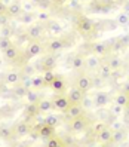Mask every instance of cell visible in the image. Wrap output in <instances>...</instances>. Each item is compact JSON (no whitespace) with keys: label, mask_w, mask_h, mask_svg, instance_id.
<instances>
[{"label":"cell","mask_w":129,"mask_h":147,"mask_svg":"<svg viewBox=\"0 0 129 147\" xmlns=\"http://www.w3.org/2000/svg\"><path fill=\"white\" fill-rule=\"evenodd\" d=\"M126 117H129V104L126 106Z\"/></svg>","instance_id":"obj_47"},{"label":"cell","mask_w":129,"mask_h":147,"mask_svg":"<svg viewBox=\"0 0 129 147\" xmlns=\"http://www.w3.org/2000/svg\"><path fill=\"white\" fill-rule=\"evenodd\" d=\"M85 95L86 94H83L79 88H76V86H74V88H71L70 91H68L67 97H68V100H70V104H82Z\"/></svg>","instance_id":"obj_8"},{"label":"cell","mask_w":129,"mask_h":147,"mask_svg":"<svg viewBox=\"0 0 129 147\" xmlns=\"http://www.w3.org/2000/svg\"><path fill=\"white\" fill-rule=\"evenodd\" d=\"M65 48V42H64V39H59V37H56V39H52L49 43H48V49L50 51V52H59V51H62Z\"/></svg>","instance_id":"obj_13"},{"label":"cell","mask_w":129,"mask_h":147,"mask_svg":"<svg viewBox=\"0 0 129 147\" xmlns=\"http://www.w3.org/2000/svg\"><path fill=\"white\" fill-rule=\"evenodd\" d=\"M34 18H37V13H31V12L24 13V15H22V24H28V25H31V22L34 21Z\"/></svg>","instance_id":"obj_37"},{"label":"cell","mask_w":129,"mask_h":147,"mask_svg":"<svg viewBox=\"0 0 129 147\" xmlns=\"http://www.w3.org/2000/svg\"><path fill=\"white\" fill-rule=\"evenodd\" d=\"M46 125H49V126H54V128H56L58 125H59V117L56 116V115H48L46 117H45V120H43Z\"/></svg>","instance_id":"obj_29"},{"label":"cell","mask_w":129,"mask_h":147,"mask_svg":"<svg viewBox=\"0 0 129 147\" xmlns=\"http://www.w3.org/2000/svg\"><path fill=\"white\" fill-rule=\"evenodd\" d=\"M12 135H13V128L7 126V125L0 126V138H2V140H11Z\"/></svg>","instance_id":"obj_25"},{"label":"cell","mask_w":129,"mask_h":147,"mask_svg":"<svg viewBox=\"0 0 129 147\" xmlns=\"http://www.w3.org/2000/svg\"><path fill=\"white\" fill-rule=\"evenodd\" d=\"M116 22L120 24V25L129 24V12H122V13H119L117 18H116Z\"/></svg>","instance_id":"obj_36"},{"label":"cell","mask_w":129,"mask_h":147,"mask_svg":"<svg viewBox=\"0 0 129 147\" xmlns=\"http://www.w3.org/2000/svg\"><path fill=\"white\" fill-rule=\"evenodd\" d=\"M31 132V126L27 122H18L13 126V137L16 138H22V137H27Z\"/></svg>","instance_id":"obj_6"},{"label":"cell","mask_w":129,"mask_h":147,"mask_svg":"<svg viewBox=\"0 0 129 147\" xmlns=\"http://www.w3.org/2000/svg\"><path fill=\"white\" fill-rule=\"evenodd\" d=\"M55 77H56V74H55L54 70H45L43 71V80H45V85H48V86L55 80Z\"/></svg>","instance_id":"obj_31"},{"label":"cell","mask_w":129,"mask_h":147,"mask_svg":"<svg viewBox=\"0 0 129 147\" xmlns=\"http://www.w3.org/2000/svg\"><path fill=\"white\" fill-rule=\"evenodd\" d=\"M27 88H25V86L24 85H21V86H15V88H13V95H15V97L16 98H25V95H27Z\"/></svg>","instance_id":"obj_35"},{"label":"cell","mask_w":129,"mask_h":147,"mask_svg":"<svg viewBox=\"0 0 129 147\" xmlns=\"http://www.w3.org/2000/svg\"><path fill=\"white\" fill-rule=\"evenodd\" d=\"M25 36H27L28 39H31V40H39V39L43 36L42 25H39V24H31V25H28Z\"/></svg>","instance_id":"obj_9"},{"label":"cell","mask_w":129,"mask_h":147,"mask_svg":"<svg viewBox=\"0 0 129 147\" xmlns=\"http://www.w3.org/2000/svg\"><path fill=\"white\" fill-rule=\"evenodd\" d=\"M54 102V109H56L58 111H62V113H65V111L68 110V107H70V100H68L67 95H62V94H56V97L52 100Z\"/></svg>","instance_id":"obj_1"},{"label":"cell","mask_w":129,"mask_h":147,"mask_svg":"<svg viewBox=\"0 0 129 147\" xmlns=\"http://www.w3.org/2000/svg\"><path fill=\"white\" fill-rule=\"evenodd\" d=\"M49 86H50V89L55 91L56 94H62V92L65 91V86H67V85H65V82H64L62 77L56 76V77H55V80H54L52 83H50Z\"/></svg>","instance_id":"obj_16"},{"label":"cell","mask_w":129,"mask_h":147,"mask_svg":"<svg viewBox=\"0 0 129 147\" xmlns=\"http://www.w3.org/2000/svg\"><path fill=\"white\" fill-rule=\"evenodd\" d=\"M88 125H89V120L86 119L85 116H80V117L73 119L70 122V129L73 132H82V131H85V129L88 128Z\"/></svg>","instance_id":"obj_4"},{"label":"cell","mask_w":129,"mask_h":147,"mask_svg":"<svg viewBox=\"0 0 129 147\" xmlns=\"http://www.w3.org/2000/svg\"><path fill=\"white\" fill-rule=\"evenodd\" d=\"M71 67H73V70H76V71L83 70V68L86 67V58H85L83 55H76V57H73V59H71Z\"/></svg>","instance_id":"obj_18"},{"label":"cell","mask_w":129,"mask_h":147,"mask_svg":"<svg viewBox=\"0 0 129 147\" xmlns=\"http://www.w3.org/2000/svg\"><path fill=\"white\" fill-rule=\"evenodd\" d=\"M125 131L123 129H116V131H113V140H111V143H122L125 140Z\"/></svg>","instance_id":"obj_34"},{"label":"cell","mask_w":129,"mask_h":147,"mask_svg":"<svg viewBox=\"0 0 129 147\" xmlns=\"http://www.w3.org/2000/svg\"><path fill=\"white\" fill-rule=\"evenodd\" d=\"M126 147H129V143H128V146H126Z\"/></svg>","instance_id":"obj_52"},{"label":"cell","mask_w":129,"mask_h":147,"mask_svg":"<svg viewBox=\"0 0 129 147\" xmlns=\"http://www.w3.org/2000/svg\"><path fill=\"white\" fill-rule=\"evenodd\" d=\"M42 65H43V70H54L56 65V58L54 55H49L42 61Z\"/></svg>","instance_id":"obj_23"},{"label":"cell","mask_w":129,"mask_h":147,"mask_svg":"<svg viewBox=\"0 0 129 147\" xmlns=\"http://www.w3.org/2000/svg\"><path fill=\"white\" fill-rule=\"evenodd\" d=\"M45 85V80H43V76H34L31 77V89H40Z\"/></svg>","instance_id":"obj_28"},{"label":"cell","mask_w":129,"mask_h":147,"mask_svg":"<svg viewBox=\"0 0 129 147\" xmlns=\"http://www.w3.org/2000/svg\"><path fill=\"white\" fill-rule=\"evenodd\" d=\"M37 106H39L40 113H48V111L54 110V102H52V100H49V98H40V101L37 102Z\"/></svg>","instance_id":"obj_17"},{"label":"cell","mask_w":129,"mask_h":147,"mask_svg":"<svg viewBox=\"0 0 129 147\" xmlns=\"http://www.w3.org/2000/svg\"><path fill=\"white\" fill-rule=\"evenodd\" d=\"M77 30H79L82 34H89L93 31V21L88 16H82L79 18V22H77Z\"/></svg>","instance_id":"obj_5"},{"label":"cell","mask_w":129,"mask_h":147,"mask_svg":"<svg viewBox=\"0 0 129 147\" xmlns=\"http://www.w3.org/2000/svg\"><path fill=\"white\" fill-rule=\"evenodd\" d=\"M33 2H34V3H42L43 0H33Z\"/></svg>","instance_id":"obj_48"},{"label":"cell","mask_w":129,"mask_h":147,"mask_svg":"<svg viewBox=\"0 0 129 147\" xmlns=\"http://www.w3.org/2000/svg\"><path fill=\"white\" fill-rule=\"evenodd\" d=\"M18 55H19V49L16 48L15 45H12V46L5 52V58L9 59V61H13V59H16V58H18Z\"/></svg>","instance_id":"obj_27"},{"label":"cell","mask_w":129,"mask_h":147,"mask_svg":"<svg viewBox=\"0 0 129 147\" xmlns=\"http://www.w3.org/2000/svg\"><path fill=\"white\" fill-rule=\"evenodd\" d=\"M70 2H71V0H70Z\"/></svg>","instance_id":"obj_54"},{"label":"cell","mask_w":129,"mask_h":147,"mask_svg":"<svg viewBox=\"0 0 129 147\" xmlns=\"http://www.w3.org/2000/svg\"><path fill=\"white\" fill-rule=\"evenodd\" d=\"M120 76H122V71H120V68H119V70H113V71H111V77H110V79H119Z\"/></svg>","instance_id":"obj_45"},{"label":"cell","mask_w":129,"mask_h":147,"mask_svg":"<svg viewBox=\"0 0 129 147\" xmlns=\"http://www.w3.org/2000/svg\"><path fill=\"white\" fill-rule=\"evenodd\" d=\"M104 83V79H102V77L99 76V74H97L95 77H93V80H92V85L93 86H97V88H99V86Z\"/></svg>","instance_id":"obj_41"},{"label":"cell","mask_w":129,"mask_h":147,"mask_svg":"<svg viewBox=\"0 0 129 147\" xmlns=\"http://www.w3.org/2000/svg\"><path fill=\"white\" fill-rule=\"evenodd\" d=\"M111 71H113V70H111V68H110V65L105 63V64H101L99 65V68H98V74L102 77V79H110V77H111Z\"/></svg>","instance_id":"obj_26"},{"label":"cell","mask_w":129,"mask_h":147,"mask_svg":"<svg viewBox=\"0 0 129 147\" xmlns=\"http://www.w3.org/2000/svg\"><path fill=\"white\" fill-rule=\"evenodd\" d=\"M99 147H105V146H99Z\"/></svg>","instance_id":"obj_51"},{"label":"cell","mask_w":129,"mask_h":147,"mask_svg":"<svg viewBox=\"0 0 129 147\" xmlns=\"http://www.w3.org/2000/svg\"><path fill=\"white\" fill-rule=\"evenodd\" d=\"M82 106H83V109H85V110L88 109V107H91V106H92V101H91L88 97H86V95H85V98H83V101H82Z\"/></svg>","instance_id":"obj_42"},{"label":"cell","mask_w":129,"mask_h":147,"mask_svg":"<svg viewBox=\"0 0 129 147\" xmlns=\"http://www.w3.org/2000/svg\"><path fill=\"white\" fill-rule=\"evenodd\" d=\"M110 102V95L107 92H97L95 97H93V104H95L97 107H105L107 104Z\"/></svg>","instance_id":"obj_11"},{"label":"cell","mask_w":129,"mask_h":147,"mask_svg":"<svg viewBox=\"0 0 129 147\" xmlns=\"http://www.w3.org/2000/svg\"><path fill=\"white\" fill-rule=\"evenodd\" d=\"M128 74H129V70H128Z\"/></svg>","instance_id":"obj_53"},{"label":"cell","mask_w":129,"mask_h":147,"mask_svg":"<svg viewBox=\"0 0 129 147\" xmlns=\"http://www.w3.org/2000/svg\"><path fill=\"white\" fill-rule=\"evenodd\" d=\"M59 147H65V144H62V146H59Z\"/></svg>","instance_id":"obj_50"},{"label":"cell","mask_w":129,"mask_h":147,"mask_svg":"<svg viewBox=\"0 0 129 147\" xmlns=\"http://www.w3.org/2000/svg\"><path fill=\"white\" fill-rule=\"evenodd\" d=\"M39 135H40V138L49 140V138L55 137V128H54V126H49V125H46V123H43V125L39 128Z\"/></svg>","instance_id":"obj_15"},{"label":"cell","mask_w":129,"mask_h":147,"mask_svg":"<svg viewBox=\"0 0 129 147\" xmlns=\"http://www.w3.org/2000/svg\"><path fill=\"white\" fill-rule=\"evenodd\" d=\"M19 79H21V73L12 70V71H9V73H6V76H5V83H7V85H16V83L19 82Z\"/></svg>","instance_id":"obj_20"},{"label":"cell","mask_w":129,"mask_h":147,"mask_svg":"<svg viewBox=\"0 0 129 147\" xmlns=\"http://www.w3.org/2000/svg\"><path fill=\"white\" fill-rule=\"evenodd\" d=\"M114 104L122 106V107H126V106L129 104V95L125 94L123 91H122V92H119L116 97H114Z\"/></svg>","instance_id":"obj_22"},{"label":"cell","mask_w":129,"mask_h":147,"mask_svg":"<svg viewBox=\"0 0 129 147\" xmlns=\"http://www.w3.org/2000/svg\"><path fill=\"white\" fill-rule=\"evenodd\" d=\"M62 144L64 143L59 140V138H56V137H52V138H49V140L46 141V147H59Z\"/></svg>","instance_id":"obj_38"},{"label":"cell","mask_w":129,"mask_h":147,"mask_svg":"<svg viewBox=\"0 0 129 147\" xmlns=\"http://www.w3.org/2000/svg\"><path fill=\"white\" fill-rule=\"evenodd\" d=\"M97 137H98V141L101 144H110L111 140H113V131L105 126L104 129H101L99 132H97Z\"/></svg>","instance_id":"obj_10"},{"label":"cell","mask_w":129,"mask_h":147,"mask_svg":"<svg viewBox=\"0 0 129 147\" xmlns=\"http://www.w3.org/2000/svg\"><path fill=\"white\" fill-rule=\"evenodd\" d=\"M101 65V59L97 55H89L86 58V68L88 70H98Z\"/></svg>","instance_id":"obj_19"},{"label":"cell","mask_w":129,"mask_h":147,"mask_svg":"<svg viewBox=\"0 0 129 147\" xmlns=\"http://www.w3.org/2000/svg\"><path fill=\"white\" fill-rule=\"evenodd\" d=\"M107 64L110 65L111 70H119V68H122V65H123L122 58L117 57V55H111V57L107 59Z\"/></svg>","instance_id":"obj_21"},{"label":"cell","mask_w":129,"mask_h":147,"mask_svg":"<svg viewBox=\"0 0 129 147\" xmlns=\"http://www.w3.org/2000/svg\"><path fill=\"white\" fill-rule=\"evenodd\" d=\"M80 116H85V109L82 104H71L68 107V110L65 111V117L67 119H76V117H80Z\"/></svg>","instance_id":"obj_7"},{"label":"cell","mask_w":129,"mask_h":147,"mask_svg":"<svg viewBox=\"0 0 129 147\" xmlns=\"http://www.w3.org/2000/svg\"><path fill=\"white\" fill-rule=\"evenodd\" d=\"M25 98H27V102L37 104V102L40 101V94H39L36 89H28V91H27V95H25Z\"/></svg>","instance_id":"obj_24"},{"label":"cell","mask_w":129,"mask_h":147,"mask_svg":"<svg viewBox=\"0 0 129 147\" xmlns=\"http://www.w3.org/2000/svg\"><path fill=\"white\" fill-rule=\"evenodd\" d=\"M6 12H7V6L2 2V0H0V16H2V15H6Z\"/></svg>","instance_id":"obj_44"},{"label":"cell","mask_w":129,"mask_h":147,"mask_svg":"<svg viewBox=\"0 0 129 147\" xmlns=\"http://www.w3.org/2000/svg\"><path fill=\"white\" fill-rule=\"evenodd\" d=\"M76 88H79L83 94H88L93 88L92 79L89 76H86V74H80L79 77H77V80H76Z\"/></svg>","instance_id":"obj_2"},{"label":"cell","mask_w":129,"mask_h":147,"mask_svg":"<svg viewBox=\"0 0 129 147\" xmlns=\"http://www.w3.org/2000/svg\"><path fill=\"white\" fill-rule=\"evenodd\" d=\"M122 113H123V107H122V106H117V104H114L113 107H111V115L119 116V115H122Z\"/></svg>","instance_id":"obj_40"},{"label":"cell","mask_w":129,"mask_h":147,"mask_svg":"<svg viewBox=\"0 0 129 147\" xmlns=\"http://www.w3.org/2000/svg\"><path fill=\"white\" fill-rule=\"evenodd\" d=\"M43 52V45L39 40H31L28 43V46L25 48V55L27 58H33V57H37Z\"/></svg>","instance_id":"obj_3"},{"label":"cell","mask_w":129,"mask_h":147,"mask_svg":"<svg viewBox=\"0 0 129 147\" xmlns=\"http://www.w3.org/2000/svg\"><path fill=\"white\" fill-rule=\"evenodd\" d=\"M119 42L122 43L123 46H128V45H129V34H126V36H122V37L119 39Z\"/></svg>","instance_id":"obj_43"},{"label":"cell","mask_w":129,"mask_h":147,"mask_svg":"<svg viewBox=\"0 0 129 147\" xmlns=\"http://www.w3.org/2000/svg\"><path fill=\"white\" fill-rule=\"evenodd\" d=\"M25 113H27L28 116L34 117V116H37L40 111H39V106L37 104H31V102H28L27 106H25Z\"/></svg>","instance_id":"obj_32"},{"label":"cell","mask_w":129,"mask_h":147,"mask_svg":"<svg viewBox=\"0 0 129 147\" xmlns=\"http://www.w3.org/2000/svg\"><path fill=\"white\" fill-rule=\"evenodd\" d=\"M55 2H64V0H55Z\"/></svg>","instance_id":"obj_49"},{"label":"cell","mask_w":129,"mask_h":147,"mask_svg":"<svg viewBox=\"0 0 129 147\" xmlns=\"http://www.w3.org/2000/svg\"><path fill=\"white\" fill-rule=\"evenodd\" d=\"M123 92H125V94H128V95H129V82H128V83H125V85H123Z\"/></svg>","instance_id":"obj_46"},{"label":"cell","mask_w":129,"mask_h":147,"mask_svg":"<svg viewBox=\"0 0 129 147\" xmlns=\"http://www.w3.org/2000/svg\"><path fill=\"white\" fill-rule=\"evenodd\" d=\"M12 45H13V43H12L11 37H0V51H2L3 54H5Z\"/></svg>","instance_id":"obj_33"},{"label":"cell","mask_w":129,"mask_h":147,"mask_svg":"<svg viewBox=\"0 0 129 147\" xmlns=\"http://www.w3.org/2000/svg\"><path fill=\"white\" fill-rule=\"evenodd\" d=\"M46 25H48V28H49L50 31H52L54 34H61V33H62V27H61V24L56 22V21H52V20H50Z\"/></svg>","instance_id":"obj_30"},{"label":"cell","mask_w":129,"mask_h":147,"mask_svg":"<svg viewBox=\"0 0 129 147\" xmlns=\"http://www.w3.org/2000/svg\"><path fill=\"white\" fill-rule=\"evenodd\" d=\"M22 13V6L19 2H12L9 6H7V12L6 15L11 16V18H16V16H19Z\"/></svg>","instance_id":"obj_14"},{"label":"cell","mask_w":129,"mask_h":147,"mask_svg":"<svg viewBox=\"0 0 129 147\" xmlns=\"http://www.w3.org/2000/svg\"><path fill=\"white\" fill-rule=\"evenodd\" d=\"M37 20H39L40 22H46V24H48V22L50 21V15H49L46 11H42V12L37 13Z\"/></svg>","instance_id":"obj_39"},{"label":"cell","mask_w":129,"mask_h":147,"mask_svg":"<svg viewBox=\"0 0 129 147\" xmlns=\"http://www.w3.org/2000/svg\"><path fill=\"white\" fill-rule=\"evenodd\" d=\"M91 49L93 51V55H97V57H105L108 54V46L104 42H95L91 46Z\"/></svg>","instance_id":"obj_12"}]
</instances>
